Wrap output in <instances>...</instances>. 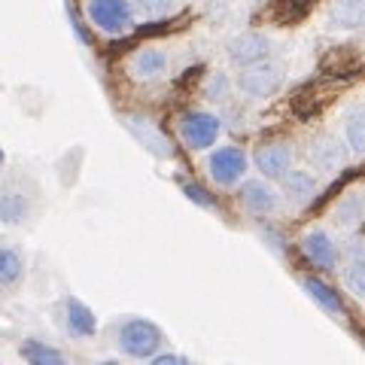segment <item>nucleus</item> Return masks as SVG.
Wrapping results in <instances>:
<instances>
[{
    "mask_svg": "<svg viewBox=\"0 0 365 365\" xmlns=\"http://www.w3.org/2000/svg\"><path fill=\"white\" fill-rule=\"evenodd\" d=\"M344 283L350 287V292L362 299L365 295V271H362V262H350V268L344 271Z\"/></svg>",
    "mask_w": 365,
    "mask_h": 365,
    "instance_id": "nucleus-23",
    "label": "nucleus"
},
{
    "mask_svg": "<svg viewBox=\"0 0 365 365\" xmlns=\"http://www.w3.org/2000/svg\"><path fill=\"white\" fill-rule=\"evenodd\" d=\"M347 140H350V150L353 153H362L365 150V116L362 110H353L350 119H347Z\"/></svg>",
    "mask_w": 365,
    "mask_h": 365,
    "instance_id": "nucleus-21",
    "label": "nucleus"
},
{
    "mask_svg": "<svg viewBox=\"0 0 365 365\" xmlns=\"http://www.w3.org/2000/svg\"><path fill=\"white\" fill-rule=\"evenodd\" d=\"M241 204L250 210V213H256V216H268L277 210V192H274L268 182H262V180H247L244 186H241Z\"/></svg>",
    "mask_w": 365,
    "mask_h": 365,
    "instance_id": "nucleus-11",
    "label": "nucleus"
},
{
    "mask_svg": "<svg viewBox=\"0 0 365 365\" xmlns=\"http://www.w3.org/2000/svg\"><path fill=\"white\" fill-rule=\"evenodd\" d=\"M283 6V19H302L307 13V6H311V0H280Z\"/></svg>",
    "mask_w": 365,
    "mask_h": 365,
    "instance_id": "nucleus-24",
    "label": "nucleus"
},
{
    "mask_svg": "<svg viewBox=\"0 0 365 365\" xmlns=\"http://www.w3.org/2000/svg\"><path fill=\"white\" fill-rule=\"evenodd\" d=\"M162 329H158L153 319H143V317H131L125 319V323L119 326L116 332V344L119 350L125 353V356L131 359H150L155 356L158 350H162Z\"/></svg>",
    "mask_w": 365,
    "mask_h": 365,
    "instance_id": "nucleus-1",
    "label": "nucleus"
},
{
    "mask_svg": "<svg viewBox=\"0 0 365 365\" xmlns=\"http://www.w3.org/2000/svg\"><path fill=\"white\" fill-rule=\"evenodd\" d=\"M268 55H271V40L265 37V34H259V31H244V34H237V37L228 43V58L241 67V71L244 67L268 61Z\"/></svg>",
    "mask_w": 365,
    "mask_h": 365,
    "instance_id": "nucleus-5",
    "label": "nucleus"
},
{
    "mask_svg": "<svg viewBox=\"0 0 365 365\" xmlns=\"http://www.w3.org/2000/svg\"><path fill=\"white\" fill-rule=\"evenodd\" d=\"M168 71V55L158 49V46H146V49H137L131 58V76L137 83H155L162 79Z\"/></svg>",
    "mask_w": 365,
    "mask_h": 365,
    "instance_id": "nucleus-8",
    "label": "nucleus"
},
{
    "mask_svg": "<svg viewBox=\"0 0 365 365\" xmlns=\"http://www.w3.org/2000/svg\"><path fill=\"white\" fill-rule=\"evenodd\" d=\"M314 162L319 168H341L344 165V146H341V140H335V137H323V140L314 143Z\"/></svg>",
    "mask_w": 365,
    "mask_h": 365,
    "instance_id": "nucleus-19",
    "label": "nucleus"
},
{
    "mask_svg": "<svg viewBox=\"0 0 365 365\" xmlns=\"http://www.w3.org/2000/svg\"><path fill=\"white\" fill-rule=\"evenodd\" d=\"M31 195L16 182H6L4 189H0V222L6 225H21L31 216Z\"/></svg>",
    "mask_w": 365,
    "mask_h": 365,
    "instance_id": "nucleus-7",
    "label": "nucleus"
},
{
    "mask_svg": "<svg viewBox=\"0 0 365 365\" xmlns=\"http://www.w3.org/2000/svg\"><path fill=\"white\" fill-rule=\"evenodd\" d=\"M170 6H174V0H134L131 9H137L146 19H162L165 13H170Z\"/></svg>",
    "mask_w": 365,
    "mask_h": 365,
    "instance_id": "nucleus-22",
    "label": "nucleus"
},
{
    "mask_svg": "<svg viewBox=\"0 0 365 365\" xmlns=\"http://www.w3.org/2000/svg\"><path fill=\"white\" fill-rule=\"evenodd\" d=\"M289 165H292V150L287 143H265V146H259V150H256V168L268 180L287 177Z\"/></svg>",
    "mask_w": 365,
    "mask_h": 365,
    "instance_id": "nucleus-10",
    "label": "nucleus"
},
{
    "mask_svg": "<svg viewBox=\"0 0 365 365\" xmlns=\"http://www.w3.org/2000/svg\"><path fill=\"white\" fill-rule=\"evenodd\" d=\"M4 158H6V155H4V150H0V165H4Z\"/></svg>",
    "mask_w": 365,
    "mask_h": 365,
    "instance_id": "nucleus-29",
    "label": "nucleus"
},
{
    "mask_svg": "<svg viewBox=\"0 0 365 365\" xmlns=\"http://www.w3.org/2000/svg\"><path fill=\"white\" fill-rule=\"evenodd\" d=\"M153 365H192L186 356H180V353H155Z\"/></svg>",
    "mask_w": 365,
    "mask_h": 365,
    "instance_id": "nucleus-27",
    "label": "nucleus"
},
{
    "mask_svg": "<svg viewBox=\"0 0 365 365\" xmlns=\"http://www.w3.org/2000/svg\"><path fill=\"white\" fill-rule=\"evenodd\" d=\"M101 365H119V362H116V359H110V362H101Z\"/></svg>",
    "mask_w": 365,
    "mask_h": 365,
    "instance_id": "nucleus-28",
    "label": "nucleus"
},
{
    "mask_svg": "<svg viewBox=\"0 0 365 365\" xmlns=\"http://www.w3.org/2000/svg\"><path fill=\"white\" fill-rule=\"evenodd\" d=\"M21 277H25V256L16 247L0 244V287L13 289L21 283Z\"/></svg>",
    "mask_w": 365,
    "mask_h": 365,
    "instance_id": "nucleus-14",
    "label": "nucleus"
},
{
    "mask_svg": "<svg viewBox=\"0 0 365 365\" xmlns=\"http://www.w3.org/2000/svg\"><path fill=\"white\" fill-rule=\"evenodd\" d=\"M335 222H338L341 228H356V225L362 222V201H359V195L341 198L338 210H335Z\"/></svg>",
    "mask_w": 365,
    "mask_h": 365,
    "instance_id": "nucleus-20",
    "label": "nucleus"
},
{
    "mask_svg": "<svg viewBox=\"0 0 365 365\" xmlns=\"http://www.w3.org/2000/svg\"><path fill=\"white\" fill-rule=\"evenodd\" d=\"M302 253L319 271H332L335 262H338V250H335L332 237H329L326 232H307L302 237Z\"/></svg>",
    "mask_w": 365,
    "mask_h": 365,
    "instance_id": "nucleus-9",
    "label": "nucleus"
},
{
    "mask_svg": "<svg viewBox=\"0 0 365 365\" xmlns=\"http://www.w3.org/2000/svg\"><path fill=\"white\" fill-rule=\"evenodd\" d=\"M88 19L107 34H122L131 28L134 9L131 0H88Z\"/></svg>",
    "mask_w": 365,
    "mask_h": 365,
    "instance_id": "nucleus-2",
    "label": "nucleus"
},
{
    "mask_svg": "<svg viewBox=\"0 0 365 365\" xmlns=\"http://www.w3.org/2000/svg\"><path fill=\"white\" fill-rule=\"evenodd\" d=\"M64 329L73 338H91L98 329V319L88 304H83L79 299H67L64 302Z\"/></svg>",
    "mask_w": 365,
    "mask_h": 365,
    "instance_id": "nucleus-12",
    "label": "nucleus"
},
{
    "mask_svg": "<svg viewBox=\"0 0 365 365\" xmlns=\"http://www.w3.org/2000/svg\"><path fill=\"white\" fill-rule=\"evenodd\" d=\"M180 137L189 150H207V146L216 143V137H220V119L213 113L192 110L180 119Z\"/></svg>",
    "mask_w": 365,
    "mask_h": 365,
    "instance_id": "nucleus-3",
    "label": "nucleus"
},
{
    "mask_svg": "<svg viewBox=\"0 0 365 365\" xmlns=\"http://www.w3.org/2000/svg\"><path fill=\"white\" fill-rule=\"evenodd\" d=\"M125 125H128V131L146 146V150H153L155 155H170V146L165 140V134H158L153 128V122H146L140 116H125Z\"/></svg>",
    "mask_w": 365,
    "mask_h": 365,
    "instance_id": "nucleus-15",
    "label": "nucleus"
},
{
    "mask_svg": "<svg viewBox=\"0 0 365 365\" xmlns=\"http://www.w3.org/2000/svg\"><path fill=\"white\" fill-rule=\"evenodd\" d=\"M283 189H287V198L295 204H304L307 198H314L317 192V180L304 170H292V174L283 177Z\"/></svg>",
    "mask_w": 365,
    "mask_h": 365,
    "instance_id": "nucleus-18",
    "label": "nucleus"
},
{
    "mask_svg": "<svg viewBox=\"0 0 365 365\" xmlns=\"http://www.w3.org/2000/svg\"><path fill=\"white\" fill-rule=\"evenodd\" d=\"M283 83V67L277 61H262L253 67H244L241 76H237V88L244 95H253V98H268L280 88Z\"/></svg>",
    "mask_w": 365,
    "mask_h": 365,
    "instance_id": "nucleus-4",
    "label": "nucleus"
},
{
    "mask_svg": "<svg viewBox=\"0 0 365 365\" xmlns=\"http://www.w3.org/2000/svg\"><path fill=\"white\" fill-rule=\"evenodd\" d=\"M19 353L25 356V362H28V365H71V362H67V356H64V353H61L58 347L46 344V341H37V338L21 341Z\"/></svg>",
    "mask_w": 365,
    "mask_h": 365,
    "instance_id": "nucleus-13",
    "label": "nucleus"
},
{
    "mask_svg": "<svg viewBox=\"0 0 365 365\" xmlns=\"http://www.w3.org/2000/svg\"><path fill=\"white\" fill-rule=\"evenodd\" d=\"M207 170H210L213 182L235 186V182L247 174V153L237 150V146H220V150L207 158Z\"/></svg>",
    "mask_w": 365,
    "mask_h": 365,
    "instance_id": "nucleus-6",
    "label": "nucleus"
},
{
    "mask_svg": "<svg viewBox=\"0 0 365 365\" xmlns=\"http://www.w3.org/2000/svg\"><path fill=\"white\" fill-rule=\"evenodd\" d=\"M365 16L362 0H335L329 9V25L332 28H359Z\"/></svg>",
    "mask_w": 365,
    "mask_h": 365,
    "instance_id": "nucleus-17",
    "label": "nucleus"
},
{
    "mask_svg": "<svg viewBox=\"0 0 365 365\" xmlns=\"http://www.w3.org/2000/svg\"><path fill=\"white\" fill-rule=\"evenodd\" d=\"M182 192H186V195L195 204H201V207H213V198L198 186V182H182Z\"/></svg>",
    "mask_w": 365,
    "mask_h": 365,
    "instance_id": "nucleus-25",
    "label": "nucleus"
},
{
    "mask_svg": "<svg viewBox=\"0 0 365 365\" xmlns=\"http://www.w3.org/2000/svg\"><path fill=\"white\" fill-rule=\"evenodd\" d=\"M225 95H228V79H225V73H213V79H210V86H207V98H222L225 101Z\"/></svg>",
    "mask_w": 365,
    "mask_h": 365,
    "instance_id": "nucleus-26",
    "label": "nucleus"
},
{
    "mask_svg": "<svg viewBox=\"0 0 365 365\" xmlns=\"http://www.w3.org/2000/svg\"><path fill=\"white\" fill-rule=\"evenodd\" d=\"M302 287H304V292L311 295V299L319 307H323V311H329V314H344V302H341V295L332 287H329V283H323L319 277H304Z\"/></svg>",
    "mask_w": 365,
    "mask_h": 365,
    "instance_id": "nucleus-16",
    "label": "nucleus"
}]
</instances>
